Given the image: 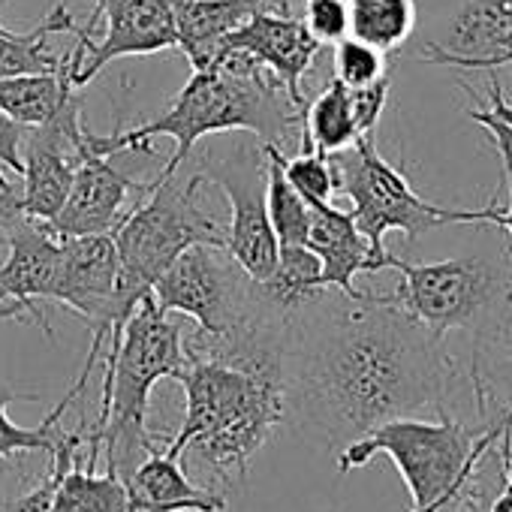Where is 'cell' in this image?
I'll list each match as a JSON object with an SVG mask.
<instances>
[{
  "mask_svg": "<svg viewBox=\"0 0 512 512\" xmlns=\"http://www.w3.org/2000/svg\"><path fill=\"white\" fill-rule=\"evenodd\" d=\"M281 383L287 419L338 452L407 416L491 425L446 338L371 290H320L290 311Z\"/></svg>",
  "mask_w": 512,
  "mask_h": 512,
  "instance_id": "6da1fadb",
  "label": "cell"
},
{
  "mask_svg": "<svg viewBox=\"0 0 512 512\" xmlns=\"http://www.w3.org/2000/svg\"><path fill=\"white\" fill-rule=\"evenodd\" d=\"M175 383L184 389V422L166 440L196 485L226 497L244 482L272 431L287 422L281 368H247L187 353V368Z\"/></svg>",
  "mask_w": 512,
  "mask_h": 512,
  "instance_id": "7a4b0ae2",
  "label": "cell"
},
{
  "mask_svg": "<svg viewBox=\"0 0 512 512\" xmlns=\"http://www.w3.org/2000/svg\"><path fill=\"white\" fill-rule=\"evenodd\" d=\"M302 118L284 85L263 67L256 64L244 52H226L217 67L193 73L169 112L160 118L130 127V130H115L109 136H97L88 130V145L91 151L112 157L121 151H148V145L157 136L175 139V154L169 163L160 169V175L148 184H160L169 175H175L193 154V145L205 136L214 133H232V130H247L260 136L263 142L272 145H287L290 136L299 130L302 136Z\"/></svg>",
  "mask_w": 512,
  "mask_h": 512,
  "instance_id": "3957f363",
  "label": "cell"
},
{
  "mask_svg": "<svg viewBox=\"0 0 512 512\" xmlns=\"http://www.w3.org/2000/svg\"><path fill=\"white\" fill-rule=\"evenodd\" d=\"M503 422L488 428L443 416L392 419L338 452V470L350 473L386 455L398 467L407 491V512H482L494 482V440Z\"/></svg>",
  "mask_w": 512,
  "mask_h": 512,
  "instance_id": "277c9868",
  "label": "cell"
},
{
  "mask_svg": "<svg viewBox=\"0 0 512 512\" xmlns=\"http://www.w3.org/2000/svg\"><path fill=\"white\" fill-rule=\"evenodd\" d=\"M187 368L184 329L145 296L124 323L121 344L100 359V416L88 425V449L121 479L160 446L163 434L148 428L151 392L160 380H178Z\"/></svg>",
  "mask_w": 512,
  "mask_h": 512,
  "instance_id": "5b68a950",
  "label": "cell"
},
{
  "mask_svg": "<svg viewBox=\"0 0 512 512\" xmlns=\"http://www.w3.org/2000/svg\"><path fill=\"white\" fill-rule=\"evenodd\" d=\"M401 275L395 293H386L398 308L416 317L425 329L446 338L455 329L473 338L470 377L479 383L488 353H512V272L488 256H455L443 263H407L392 256Z\"/></svg>",
  "mask_w": 512,
  "mask_h": 512,
  "instance_id": "8992f818",
  "label": "cell"
},
{
  "mask_svg": "<svg viewBox=\"0 0 512 512\" xmlns=\"http://www.w3.org/2000/svg\"><path fill=\"white\" fill-rule=\"evenodd\" d=\"M202 184L208 181L196 166L184 181L178 172L160 184L145 181V196L133 202L112 229L121 296L133 311L145 296H151L154 284L187 247H226V226L205 211Z\"/></svg>",
  "mask_w": 512,
  "mask_h": 512,
  "instance_id": "52a82bcc",
  "label": "cell"
},
{
  "mask_svg": "<svg viewBox=\"0 0 512 512\" xmlns=\"http://www.w3.org/2000/svg\"><path fill=\"white\" fill-rule=\"evenodd\" d=\"M329 166L335 175V190L353 202V220L359 232L368 238L371 250L392 266V256L383 244L386 232L398 229L410 241L422 232L449 223H482V208H446L422 199L407 175L392 166L380 151L374 136H359L350 148L329 154Z\"/></svg>",
  "mask_w": 512,
  "mask_h": 512,
  "instance_id": "ba28073f",
  "label": "cell"
},
{
  "mask_svg": "<svg viewBox=\"0 0 512 512\" xmlns=\"http://www.w3.org/2000/svg\"><path fill=\"white\" fill-rule=\"evenodd\" d=\"M52 302L67 305L91 329V350L79 380L73 383L79 392H85L106 353L109 338H121L124 323L133 314V308L121 296L118 253H115L112 232L61 238L55 281H52Z\"/></svg>",
  "mask_w": 512,
  "mask_h": 512,
  "instance_id": "9c48e42d",
  "label": "cell"
},
{
  "mask_svg": "<svg viewBox=\"0 0 512 512\" xmlns=\"http://www.w3.org/2000/svg\"><path fill=\"white\" fill-rule=\"evenodd\" d=\"M205 181L217 184L229 199L226 250L232 260L253 278L266 284L278 269V241L269 220L266 199V154L260 145H229L217 154L214 148L202 154L199 166Z\"/></svg>",
  "mask_w": 512,
  "mask_h": 512,
  "instance_id": "30bf717a",
  "label": "cell"
},
{
  "mask_svg": "<svg viewBox=\"0 0 512 512\" xmlns=\"http://www.w3.org/2000/svg\"><path fill=\"white\" fill-rule=\"evenodd\" d=\"M73 37L85 49V61L76 76V88H85L118 58L178 49L172 0H94L88 25Z\"/></svg>",
  "mask_w": 512,
  "mask_h": 512,
  "instance_id": "8fae6325",
  "label": "cell"
},
{
  "mask_svg": "<svg viewBox=\"0 0 512 512\" xmlns=\"http://www.w3.org/2000/svg\"><path fill=\"white\" fill-rule=\"evenodd\" d=\"M82 106L85 103L76 91L55 118L25 130L22 136L25 217L52 223L61 205L67 202L73 175L88 151V139H85L88 127L82 121Z\"/></svg>",
  "mask_w": 512,
  "mask_h": 512,
  "instance_id": "7c38bea8",
  "label": "cell"
},
{
  "mask_svg": "<svg viewBox=\"0 0 512 512\" xmlns=\"http://www.w3.org/2000/svg\"><path fill=\"white\" fill-rule=\"evenodd\" d=\"M7 238L10 256L0 266V323H34L55 338L43 302H52L61 235L46 220L22 217L13 229H7Z\"/></svg>",
  "mask_w": 512,
  "mask_h": 512,
  "instance_id": "4fadbf2b",
  "label": "cell"
},
{
  "mask_svg": "<svg viewBox=\"0 0 512 512\" xmlns=\"http://www.w3.org/2000/svg\"><path fill=\"white\" fill-rule=\"evenodd\" d=\"M226 52H244L256 64H263L284 85L290 103L299 112H305L308 103L302 94V79L308 76L314 61L320 58L323 46L311 37L305 22L290 13V7L284 4V0H278V4H272V7L256 10L241 28H235L220 46V58Z\"/></svg>",
  "mask_w": 512,
  "mask_h": 512,
  "instance_id": "5bb4252c",
  "label": "cell"
},
{
  "mask_svg": "<svg viewBox=\"0 0 512 512\" xmlns=\"http://www.w3.org/2000/svg\"><path fill=\"white\" fill-rule=\"evenodd\" d=\"M88 139V133H85ZM145 196V181H133L130 175L118 172L109 157L85 151L73 187L67 193V202L61 205L58 217L52 220V229L61 238H76V235H100L112 232L127 208Z\"/></svg>",
  "mask_w": 512,
  "mask_h": 512,
  "instance_id": "9a60e30c",
  "label": "cell"
},
{
  "mask_svg": "<svg viewBox=\"0 0 512 512\" xmlns=\"http://www.w3.org/2000/svg\"><path fill=\"white\" fill-rule=\"evenodd\" d=\"M311 205V232L308 247L320 260V290H338L344 296H359L356 275H374L389 269L386 260L371 250L368 238L359 232L353 211H341L332 202H308Z\"/></svg>",
  "mask_w": 512,
  "mask_h": 512,
  "instance_id": "2e32d148",
  "label": "cell"
},
{
  "mask_svg": "<svg viewBox=\"0 0 512 512\" xmlns=\"http://www.w3.org/2000/svg\"><path fill=\"white\" fill-rule=\"evenodd\" d=\"M124 488L127 512H226V497L196 485L166 437L124 476Z\"/></svg>",
  "mask_w": 512,
  "mask_h": 512,
  "instance_id": "e0dca14e",
  "label": "cell"
},
{
  "mask_svg": "<svg viewBox=\"0 0 512 512\" xmlns=\"http://www.w3.org/2000/svg\"><path fill=\"white\" fill-rule=\"evenodd\" d=\"M509 31L512 0H467L449 25V40L443 46L428 43L422 61L458 70H488Z\"/></svg>",
  "mask_w": 512,
  "mask_h": 512,
  "instance_id": "ac0fdd59",
  "label": "cell"
},
{
  "mask_svg": "<svg viewBox=\"0 0 512 512\" xmlns=\"http://www.w3.org/2000/svg\"><path fill=\"white\" fill-rule=\"evenodd\" d=\"M272 4L278 0H172L178 49L190 61V70H211L220 61L223 40L256 10Z\"/></svg>",
  "mask_w": 512,
  "mask_h": 512,
  "instance_id": "d6986e66",
  "label": "cell"
},
{
  "mask_svg": "<svg viewBox=\"0 0 512 512\" xmlns=\"http://www.w3.org/2000/svg\"><path fill=\"white\" fill-rule=\"evenodd\" d=\"M82 61H85V49L76 40V49L64 55L61 70L0 79V115H7L10 121L25 124V127L46 124L79 91L76 76L82 70Z\"/></svg>",
  "mask_w": 512,
  "mask_h": 512,
  "instance_id": "ffe728a7",
  "label": "cell"
},
{
  "mask_svg": "<svg viewBox=\"0 0 512 512\" xmlns=\"http://www.w3.org/2000/svg\"><path fill=\"white\" fill-rule=\"evenodd\" d=\"M76 31H79V25L70 16L67 4H58L37 28L0 34V79L61 70L64 55H55V49L49 46V37L52 34H76Z\"/></svg>",
  "mask_w": 512,
  "mask_h": 512,
  "instance_id": "44dd1931",
  "label": "cell"
},
{
  "mask_svg": "<svg viewBox=\"0 0 512 512\" xmlns=\"http://www.w3.org/2000/svg\"><path fill=\"white\" fill-rule=\"evenodd\" d=\"M359 139L356 121H353V109H350V91L332 79L326 85V91L305 106V118H302V151H317L323 157L350 148Z\"/></svg>",
  "mask_w": 512,
  "mask_h": 512,
  "instance_id": "7402d4cb",
  "label": "cell"
},
{
  "mask_svg": "<svg viewBox=\"0 0 512 512\" xmlns=\"http://www.w3.org/2000/svg\"><path fill=\"white\" fill-rule=\"evenodd\" d=\"M40 395L37 392H22L16 386H0V458H13V455H22V452H55L58 440H61V419L64 413L73 407L76 398H82L73 386L70 392L55 404V410L34 428H25L19 422L10 419V404L16 401H37Z\"/></svg>",
  "mask_w": 512,
  "mask_h": 512,
  "instance_id": "603a6c76",
  "label": "cell"
},
{
  "mask_svg": "<svg viewBox=\"0 0 512 512\" xmlns=\"http://www.w3.org/2000/svg\"><path fill=\"white\" fill-rule=\"evenodd\" d=\"M350 7V37L380 49H401L416 28L413 0H347Z\"/></svg>",
  "mask_w": 512,
  "mask_h": 512,
  "instance_id": "cb8c5ba5",
  "label": "cell"
},
{
  "mask_svg": "<svg viewBox=\"0 0 512 512\" xmlns=\"http://www.w3.org/2000/svg\"><path fill=\"white\" fill-rule=\"evenodd\" d=\"M88 443V428H76V431H61V440L52 452V467H49V476L34 485L28 494L10 500L0 506V512H52V500H55V491H58V482L64 476V470L79 458L82 446Z\"/></svg>",
  "mask_w": 512,
  "mask_h": 512,
  "instance_id": "d4e9b609",
  "label": "cell"
},
{
  "mask_svg": "<svg viewBox=\"0 0 512 512\" xmlns=\"http://www.w3.org/2000/svg\"><path fill=\"white\" fill-rule=\"evenodd\" d=\"M467 118L491 133L500 166H503V181H506V190H509V205L506 208H497V205L482 208V223L500 226L512 238V124L503 121L500 115H494L491 109H467Z\"/></svg>",
  "mask_w": 512,
  "mask_h": 512,
  "instance_id": "484cf974",
  "label": "cell"
},
{
  "mask_svg": "<svg viewBox=\"0 0 512 512\" xmlns=\"http://www.w3.org/2000/svg\"><path fill=\"white\" fill-rule=\"evenodd\" d=\"M335 79L344 88H365L386 73V52L356 40V37H344L341 43H335Z\"/></svg>",
  "mask_w": 512,
  "mask_h": 512,
  "instance_id": "4316f807",
  "label": "cell"
},
{
  "mask_svg": "<svg viewBox=\"0 0 512 512\" xmlns=\"http://www.w3.org/2000/svg\"><path fill=\"white\" fill-rule=\"evenodd\" d=\"M284 175L293 184V190L305 199V202H332L335 190V175L329 166V157L317 154V151H302L296 157L284 154Z\"/></svg>",
  "mask_w": 512,
  "mask_h": 512,
  "instance_id": "83f0119b",
  "label": "cell"
},
{
  "mask_svg": "<svg viewBox=\"0 0 512 512\" xmlns=\"http://www.w3.org/2000/svg\"><path fill=\"white\" fill-rule=\"evenodd\" d=\"M302 22L320 46H335L344 37H350L347 0H308Z\"/></svg>",
  "mask_w": 512,
  "mask_h": 512,
  "instance_id": "f1b7e54d",
  "label": "cell"
},
{
  "mask_svg": "<svg viewBox=\"0 0 512 512\" xmlns=\"http://www.w3.org/2000/svg\"><path fill=\"white\" fill-rule=\"evenodd\" d=\"M389 88H392L389 76H383V79H377V82H371L365 88H347L359 136H374L377 133V124H380L386 100H389Z\"/></svg>",
  "mask_w": 512,
  "mask_h": 512,
  "instance_id": "f546056e",
  "label": "cell"
},
{
  "mask_svg": "<svg viewBox=\"0 0 512 512\" xmlns=\"http://www.w3.org/2000/svg\"><path fill=\"white\" fill-rule=\"evenodd\" d=\"M25 217V196L22 187L7 175V166L0 163V229H13Z\"/></svg>",
  "mask_w": 512,
  "mask_h": 512,
  "instance_id": "4dcf8cb0",
  "label": "cell"
},
{
  "mask_svg": "<svg viewBox=\"0 0 512 512\" xmlns=\"http://www.w3.org/2000/svg\"><path fill=\"white\" fill-rule=\"evenodd\" d=\"M25 124L10 121L7 115H0V163H4L10 172L22 175V136H25Z\"/></svg>",
  "mask_w": 512,
  "mask_h": 512,
  "instance_id": "1f68e13d",
  "label": "cell"
},
{
  "mask_svg": "<svg viewBox=\"0 0 512 512\" xmlns=\"http://www.w3.org/2000/svg\"><path fill=\"white\" fill-rule=\"evenodd\" d=\"M506 64H512V31L506 34V40H503L500 52L491 58V64H488V70H485V73H494L497 67H506Z\"/></svg>",
  "mask_w": 512,
  "mask_h": 512,
  "instance_id": "d6a6232c",
  "label": "cell"
},
{
  "mask_svg": "<svg viewBox=\"0 0 512 512\" xmlns=\"http://www.w3.org/2000/svg\"><path fill=\"white\" fill-rule=\"evenodd\" d=\"M16 28H7V25H0V34H13Z\"/></svg>",
  "mask_w": 512,
  "mask_h": 512,
  "instance_id": "836d02e7",
  "label": "cell"
}]
</instances>
